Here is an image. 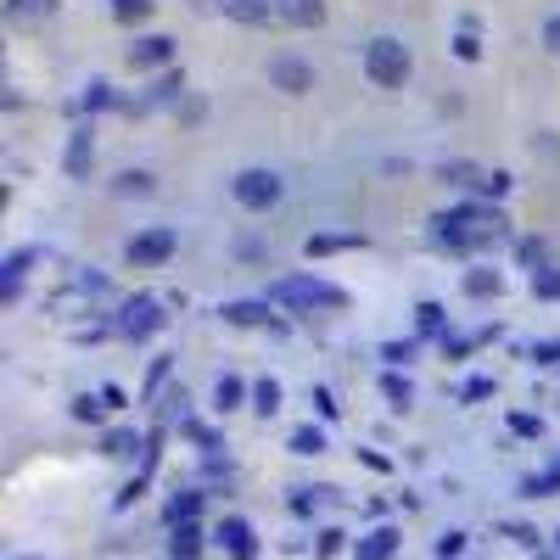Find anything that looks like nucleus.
Segmentation results:
<instances>
[{"label": "nucleus", "instance_id": "obj_1", "mask_svg": "<svg viewBox=\"0 0 560 560\" xmlns=\"http://www.w3.org/2000/svg\"><path fill=\"white\" fill-rule=\"evenodd\" d=\"M432 236H437V247L482 252V247H493V241L510 236V219H504L499 208H476V202H465V208H454V213H437Z\"/></svg>", "mask_w": 560, "mask_h": 560}, {"label": "nucleus", "instance_id": "obj_4", "mask_svg": "<svg viewBox=\"0 0 560 560\" xmlns=\"http://www.w3.org/2000/svg\"><path fill=\"white\" fill-rule=\"evenodd\" d=\"M230 191H236V202L247 213H269L280 202V191H286V185H280L275 168H241L236 180H230Z\"/></svg>", "mask_w": 560, "mask_h": 560}, {"label": "nucleus", "instance_id": "obj_13", "mask_svg": "<svg viewBox=\"0 0 560 560\" xmlns=\"http://www.w3.org/2000/svg\"><path fill=\"white\" fill-rule=\"evenodd\" d=\"M275 6H280V17H286L292 28H320L325 23V6H320V0H275Z\"/></svg>", "mask_w": 560, "mask_h": 560}, {"label": "nucleus", "instance_id": "obj_10", "mask_svg": "<svg viewBox=\"0 0 560 560\" xmlns=\"http://www.w3.org/2000/svg\"><path fill=\"white\" fill-rule=\"evenodd\" d=\"M219 12L236 17V23H247V28H264L269 17H280V6L275 0H219Z\"/></svg>", "mask_w": 560, "mask_h": 560}, {"label": "nucleus", "instance_id": "obj_12", "mask_svg": "<svg viewBox=\"0 0 560 560\" xmlns=\"http://www.w3.org/2000/svg\"><path fill=\"white\" fill-rule=\"evenodd\" d=\"M219 544L230 549L236 560H252V527H247L241 516H224V521H219Z\"/></svg>", "mask_w": 560, "mask_h": 560}, {"label": "nucleus", "instance_id": "obj_33", "mask_svg": "<svg viewBox=\"0 0 560 560\" xmlns=\"http://www.w3.org/2000/svg\"><path fill=\"white\" fill-rule=\"evenodd\" d=\"M460 549H465V532H443L437 538V560H460Z\"/></svg>", "mask_w": 560, "mask_h": 560}, {"label": "nucleus", "instance_id": "obj_3", "mask_svg": "<svg viewBox=\"0 0 560 560\" xmlns=\"http://www.w3.org/2000/svg\"><path fill=\"white\" fill-rule=\"evenodd\" d=\"M364 73H370L381 90H398V84L409 79V51H404V40L376 34V40L364 45Z\"/></svg>", "mask_w": 560, "mask_h": 560}, {"label": "nucleus", "instance_id": "obj_31", "mask_svg": "<svg viewBox=\"0 0 560 560\" xmlns=\"http://www.w3.org/2000/svg\"><path fill=\"white\" fill-rule=\"evenodd\" d=\"M527 359H532V364H560V342H555V336H549V342H532Z\"/></svg>", "mask_w": 560, "mask_h": 560}, {"label": "nucleus", "instance_id": "obj_41", "mask_svg": "<svg viewBox=\"0 0 560 560\" xmlns=\"http://www.w3.org/2000/svg\"><path fill=\"white\" fill-rule=\"evenodd\" d=\"M488 392H493V381H465V392H460V398L471 404V398H488Z\"/></svg>", "mask_w": 560, "mask_h": 560}, {"label": "nucleus", "instance_id": "obj_42", "mask_svg": "<svg viewBox=\"0 0 560 560\" xmlns=\"http://www.w3.org/2000/svg\"><path fill=\"white\" fill-rule=\"evenodd\" d=\"M163 376H168V359H157V364H152V376H146V392L163 387Z\"/></svg>", "mask_w": 560, "mask_h": 560}, {"label": "nucleus", "instance_id": "obj_36", "mask_svg": "<svg viewBox=\"0 0 560 560\" xmlns=\"http://www.w3.org/2000/svg\"><path fill=\"white\" fill-rule=\"evenodd\" d=\"M555 482H560V471H555V476H527V482H521V493H527V499H544Z\"/></svg>", "mask_w": 560, "mask_h": 560}, {"label": "nucleus", "instance_id": "obj_37", "mask_svg": "<svg viewBox=\"0 0 560 560\" xmlns=\"http://www.w3.org/2000/svg\"><path fill=\"white\" fill-rule=\"evenodd\" d=\"M381 359H387V364H409V359H415V342H387Z\"/></svg>", "mask_w": 560, "mask_h": 560}, {"label": "nucleus", "instance_id": "obj_45", "mask_svg": "<svg viewBox=\"0 0 560 560\" xmlns=\"http://www.w3.org/2000/svg\"><path fill=\"white\" fill-rule=\"evenodd\" d=\"M28 560H34V555H28Z\"/></svg>", "mask_w": 560, "mask_h": 560}, {"label": "nucleus", "instance_id": "obj_40", "mask_svg": "<svg viewBox=\"0 0 560 560\" xmlns=\"http://www.w3.org/2000/svg\"><path fill=\"white\" fill-rule=\"evenodd\" d=\"M510 432H516V437H538V415H510Z\"/></svg>", "mask_w": 560, "mask_h": 560}, {"label": "nucleus", "instance_id": "obj_23", "mask_svg": "<svg viewBox=\"0 0 560 560\" xmlns=\"http://www.w3.org/2000/svg\"><path fill=\"white\" fill-rule=\"evenodd\" d=\"M516 258H521V264H532V269H549V241H544V236L516 241Z\"/></svg>", "mask_w": 560, "mask_h": 560}, {"label": "nucleus", "instance_id": "obj_25", "mask_svg": "<svg viewBox=\"0 0 560 560\" xmlns=\"http://www.w3.org/2000/svg\"><path fill=\"white\" fill-rule=\"evenodd\" d=\"M292 454H325V432H320V426H297V432H292Z\"/></svg>", "mask_w": 560, "mask_h": 560}, {"label": "nucleus", "instance_id": "obj_20", "mask_svg": "<svg viewBox=\"0 0 560 560\" xmlns=\"http://www.w3.org/2000/svg\"><path fill=\"white\" fill-rule=\"evenodd\" d=\"M465 292H471V297H499L504 275H499V269H471V275H465Z\"/></svg>", "mask_w": 560, "mask_h": 560}, {"label": "nucleus", "instance_id": "obj_27", "mask_svg": "<svg viewBox=\"0 0 560 560\" xmlns=\"http://www.w3.org/2000/svg\"><path fill=\"white\" fill-rule=\"evenodd\" d=\"M112 17H118V23H146V17H152V0H112Z\"/></svg>", "mask_w": 560, "mask_h": 560}, {"label": "nucleus", "instance_id": "obj_8", "mask_svg": "<svg viewBox=\"0 0 560 560\" xmlns=\"http://www.w3.org/2000/svg\"><path fill=\"white\" fill-rule=\"evenodd\" d=\"M224 314V325H264V331H286V320H280V314H269V297L264 303H258V297H247V303H224L219 308Z\"/></svg>", "mask_w": 560, "mask_h": 560}, {"label": "nucleus", "instance_id": "obj_11", "mask_svg": "<svg viewBox=\"0 0 560 560\" xmlns=\"http://www.w3.org/2000/svg\"><path fill=\"white\" fill-rule=\"evenodd\" d=\"M90 163H96V140H90V129H73V140H68V180H84Z\"/></svg>", "mask_w": 560, "mask_h": 560}, {"label": "nucleus", "instance_id": "obj_22", "mask_svg": "<svg viewBox=\"0 0 560 560\" xmlns=\"http://www.w3.org/2000/svg\"><path fill=\"white\" fill-rule=\"evenodd\" d=\"M79 107L84 112H107V107H118V96H112V84H84V96H79Z\"/></svg>", "mask_w": 560, "mask_h": 560}, {"label": "nucleus", "instance_id": "obj_43", "mask_svg": "<svg viewBox=\"0 0 560 560\" xmlns=\"http://www.w3.org/2000/svg\"><path fill=\"white\" fill-rule=\"evenodd\" d=\"M544 45H549V51H560V17H549V23H544Z\"/></svg>", "mask_w": 560, "mask_h": 560}, {"label": "nucleus", "instance_id": "obj_32", "mask_svg": "<svg viewBox=\"0 0 560 560\" xmlns=\"http://www.w3.org/2000/svg\"><path fill=\"white\" fill-rule=\"evenodd\" d=\"M482 336H488V331H482ZM482 336H443V353H448V359H465V353H471Z\"/></svg>", "mask_w": 560, "mask_h": 560}, {"label": "nucleus", "instance_id": "obj_34", "mask_svg": "<svg viewBox=\"0 0 560 560\" xmlns=\"http://www.w3.org/2000/svg\"><path fill=\"white\" fill-rule=\"evenodd\" d=\"M73 420H101V398L79 392V398H73Z\"/></svg>", "mask_w": 560, "mask_h": 560}, {"label": "nucleus", "instance_id": "obj_18", "mask_svg": "<svg viewBox=\"0 0 560 560\" xmlns=\"http://www.w3.org/2000/svg\"><path fill=\"white\" fill-rule=\"evenodd\" d=\"M196 555H202V532H196V521H191V527H174L168 560H196Z\"/></svg>", "mask_w": 560, "mask_h": 560}, {"label": "nucleus", "instance_id": "obj_21", "mask_svg": "<svg viewBox=\"0 0 560 560\" xmlns=\"http://www.w3.org/2000/svg\"><path fill=\"white\" fill-rule=\"evenodd\" d=\"M252 409H258V415H275V409H280V381L275 376H264V381H258V387H252Z\"/></svg>", "mask_w": 560, "mask_h": 560}, {"label": "nucleus", "instance_id": "obj_35", "mask_svg": "<svg viewBox=\"0 0 560 560\" xmlns=\"http://www.w3.org/2000/svg\"><path fill=\"white\" fill-rule=\"evenodd\" d=\"M308 404L320 409V420H336V409H342V404H336V398H331L325 387H314V392H308Z\"/></svg>", "mask_w": 560, "mask_h": 560}, {"label": "nucleus", "instance_id": "obj_7", "mask_svg": "<svg viewBox=\"0 0 560 560\" xmlns=\"http://www.w3.org/2000/svg\"><path fill=\"white\" fill-rule=\"evenodd\" d=\"M269 84L286 90V96H308V90H314V68H308L303 56H275V62H269Z\"/></svg>", "mask_w": 560, "mask_h": 560}, {"label": "nucleus", "instance_id": "obj_39", "mask_svg": "<svg viewBox=\"0 0 560 560\" xmlns=\"http://www.w3.org/2000/svg\"><path fill=\"white\" fill-rule=\"evenodd\" d=\"M482 191H488V196H504V191H510V174H504V168H493V174H482Z\"/></svg>", "mask_w": 560, "mask_h": 560}, {"label": "nucleus", "instance_id": "obj_44", "mask_svg": "<svg viewBox=\"0 0 560 560\" xmlns=\"http://www.w3.org/2000/svg\"><path fill=\"white\" fill-rule=\"evenodd\" d=\"M79 292H107V275H79Z\"/></svg>", "mask_w": 560, "mask_h": 560}, {"label": "nucleus", "instance_id": "obj_24", "mask_svg": "<svg viewBox=\"0 0 560 560\" xmlns=\"http://www.w3.org/2000/svg\"><path fill=\"white\" fill-rule=\"evenodd\" d=\"M112 191H118V196H146V191H152V174H146V168H124Z\"/></svg>", "mask_w": 560, "mask_h": 560}, {"label": "nucleus", "instance_id": "obj_9", "mask_svg": "<svg viewBox=\"0 0 560 560\" xmlns=\"http://www.w3.org/2000/svg\"><path fill=\"white\" fill-rule=\"evenodd\" d=\"M129 62H135V68H168V62H174V40H168V34H140V40L129 45Z\"/></svg>", "mask_w": 560, "mask_h": 560}, {"label": "nucleus", "instance_id": "obj_2", "mask_svg": "<svg viewBox=\"0 0 560 560\" xmlns=\"http://www.w3.org/2000/svg\"><path fill=\"white\" fill-rule=\"evenodd\" d=\"M269 303H292V308H348V292L331 286L320 275H286L269 286Z\"/></svg>", "mask_w": 560, "mask_h": 560}, {"label": "nucleus", "instance_id": "obj_14", "mask_svg": "<svg viewBox=\"0 0 560 560\" xmlns=\"http://www.w3.org/2000/svg\"><path fill=\"white\" fill-rule=\"evenodd\" d=\"M6 17L12 23H45V17H56V0H6Z\"/></svg>", "mask_w": 560, "mask_h": 560}, {"label": "nucleus", "instance_id": "obj_28", "mask_svg": "<svg viewBox=\"0 0 560 560\" xmlns=\"http://www.w3.org/2000/svg\"><path fill=\"white\" fill-rule=\"evenodd\" d=\"M135 448H140V437L129 432V426H118V432L101 437V454H135Z\"/></svg>", "mask_w": 560, "mask_h": 560}, {"label": "nucleus", "instance_id": "obj_26", "mask_svg": "<svg viewBox=\"0 0 560 560\" xmlns=\"http://www.w3.org/2000/svg\"><path fill=\"white\" fill-rule=\"evenodd\" d=\"M348 247H364L359 236H308V258H320V252H348Z\"/></svg>", "mask_w": 560, "mask_h": 560}, {"label": "nucleus", "instance_id": "obj_17", "mask_svg": "<svg viewBox=\"0 0 560 560\" xmlns=\"http://www.w3.org/2000/svg\"><path fill=\"white\" fill-rule=\"evenodd\" d=\"M381 398H387L392 409H409V404H415V387H409V376L387 370V376H381Z\"/></svg>", "mask_w": 560, "mask_h": 560}, {"label": "nucleus", "instance_id": "obj_29", "mask_svg": "<svg viewBox=\"0 0 560 560\" xmlns=\"http://www.w3.org/2000/svg\"><path fill=\"white\" fill-rule=\"evenodd\" d=\"M415 320H420V331H426V336H437L448 314H443V303H420V308H415Z\"/></svg>", "mask_w": 560, "mask_h": 560}, {"label": "nucleus", "instance_id": "obj_16", "mask_svg": "<svg viewBox=\"0 0 560 560\" xmlns=\"http://www.w3.org/2000/svg\"><path fill=\"white\" fill-rule=\"evenodd\" d=\"M241 398H247L241 376H219V381H213V409H219V415H230V409H236Z\"/></svg>", "mask_w": 560, "mask_h": 560}, {"label": "nucleus", "instance_id": "obj_15", "mask_svg": "<svg viewBox=\"0 0 560 560\" xmlns=\"http://www.w3.org/2000/svg\"><path fill=\"white\" fill-rule=\"evenodd\" d=\"M392 549H398V532L392 527H376L370 538H359V560H392Z\"/></svg>", "mask_w": 560, "mask_h": 560}, {"label": "nucleus", "instance_id": "obj_6", "mask_svg": "<svg viewBox=\"0 0 560 560\" xmlns=\"http://www.w3.org/2000/svg\"><path fill=\"white\" fill-rule=\"evenodd\" d=\"M163 303L157 297H129L124 308H118V336H129V342H146V336L163 331Z\"/></svg>", "mask_w": 560, "mask_h": 560}, {"label": "nucleus", "instance_id": "obj_30", "mask_svg": "<svg viewBox=\"0 0 560 560\" xmlns=\"http://www.w3.org/2000/svg\"><path fill=\"white\" fill-rule=\"evenodd\" d=\"M437 174H443L448 185H482V174H476L471 163H443V168H437Z\"/></svg>", "mask_w": 560, "mask_h": 560}, {"label": "nucleus", "instance_id": "obj_38", "mask_svg": "<svg viewBox=\"0 0 560 560\" xmlns=\"http://www.w3.org/2000/svg\"><path fill=\"white\" fill-rule=\"evenodd\" d=\"M454 56H460V62H476V56H482V45H476V34H471V28H465L460 40H454Z\"/></svg>", "mask_w": 560, "mask_h": 560}, {"label": "nucleus", "instance_id": "obj_19", "mask_svg": "<svg viewBox=\"0 0 560 560\" xmlns=\"http://www.w3.org/2000/svg\"><path fill=\"white\" fill-rule=\"evenodd\" d=\"M196 510H202V493H174L168 499V527H191Z\"/></svg>", "mask_w": 560, "mask_h": 560}, {"label": "nucleus", "instance_id": "obj_5", "mask_svg": "<svg viewBox=\"0 0 560 560\" xmlns=\"http://www.w3.org/2000/svg\"><path fill=\"white\" fill-rule=\"evenodd\" d=\"M174 247H180V236H174L168 224H152V230H140V236H129L124 258H129L135 269H157V264H168V258H174Z\"/></svg>", "mask_w": 560, "mask_h": 560}]
</instances>
